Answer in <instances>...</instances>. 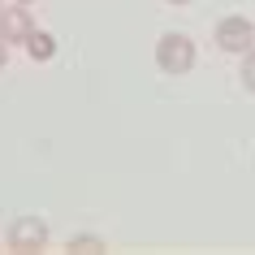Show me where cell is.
<instances>
[{
  "label": "cell",
  "mask_w": 255,
  "mask_h": 255,
  "mask_svg": "<svg viewBox=\"0 0 255 255\" xmlns=\"http://www.w3.org/2000/svg\"><path fill=\"white\" fill-rule=\"evenodd\" d=\"M169 4H173V9H182V4H190V0H169Z\"/></svg>",
  "instance_id": "9"
},
{
  "label": "cell",
  "mask_w": 255,
  "mask_h": 255,
  "mask_svg": "<svg viewBox=\"0 0 255 255\" xmlns=\"http://www.w3.org/2000/svg\"><path fill=\"white\" fill-rule=\"evenodd\" d=\"M238 78H242V87L255 95V48H247L242 52V65H238Z\"/></svg>",
  "instance_id": "6"
},
{
  "label": "cell",
  "mask_w": 255,
  "mask_h": 255,
  "mask_svg": "<svg viewBox=\"0 0 255 255\" xmlns=\"http://www.w3.org/2000/svg\"><path fill=\"white\" fill-rule=\"evenodd\" d=\"M69 251H104V238H95V234H78V238H69Z\"/></svg>",
  "instance_id": "7"
},
{
  "label": "cell",
  "mask_w": 255,
  "mask_h": 255,
  "mask_svg": "<svg viewBox=\"0 0 255 255\" xmlns=\"http://www.w3.org/2000/svg\"><path fill=\"white\" fill-rule=\"evenodd\" d=\"M17 4H30V0H17Z\"/></svg>",
  "instance_id": "10"
},
{
  "label": "cell",
  "mask_w": 255,
  "mask_h": 255,
  "mask_svg": "<svg viewBox=\"0 0 255 255\" xmlns=\"http://www.w3.org/2000/svg\"><path fill=\"white\" fill-rule=\"evenodd\" d=\"M216 48L229 56H242L247 48H255V22L242 13H229L216 22Z\"/></svg>",
  "instance_id": "2"
},
{
  "label": "cell",
  "mask_w": 255,
  "mask_h": 255,
  "mask_svg": "<svg viewBox=\"0 0 255 255\" xmlns=\"http://www.w3.org/2000/svg\"><path fill=\"white\" fill-rule=\"evenodd\" d=\"M156 65H160V74H169V78L190 74V69H195V39L182 35V30H164L160 39H156Z\"/></svg>",
  "instance_id": "1"
},
{
  "label": "cell",
  "mask_w": 255,
  "mask_h": 255,
  "mask_svg": "<svg viewBox=\"0 0 255 255\" xmlns=\"http://www.w3.org/2000/svg\"><path fill=\"white\" fill-rule=\"evenodd\" d=\"M48 247V225H43L39 216H17L13 225H9V251H43Z\"/></svg>",
  "instance_id": "3"
},
{
  "label": "cell",
  "mask_w": 255,
  "mask_h": 255,
  "mask_svg": "<svg viewBox=\"0 0 255 255\" xmlns=\"http://www.w3.org/2000/svg\"><path fill=\"white\" fill-rule=\"evenodd\" d=\"M22 48H26L30 61H52V56H56V35H48V30L35 26V30L26 35V43H22Z\"/></svg>",
  "instance_id": "5"
},
{
  "label": "cell",
  "mask_w": 255,
  "mask_h": 255,
  "mask_svg": "<svg viewBox=\"0 0 255 255\" xmlns=\"http://www.w3.org/2000/svg\"><path fill=\"white\" fill-rule=\"evenodd\" d=\"M4 65H9V43L0 39V69H4Z\"/></svg>",
  "instance_id": "8"
},
{
  "label": "cell",
  "mask_w": 255,
  "mask_h": 255,
  "mask_svg": "<svg viewBox=\"0 0 255 255\" xmlns=\"http://www.w3.org/2000/svg\"><path fill=\"white\" fill-rule=\"evenodd\" d=\"M35 30V17H30V9H22L13 0V9H0V39L9 43H26V35Z\"/></svg>",
  "instance_id": "4"
}]
</instances>
